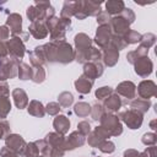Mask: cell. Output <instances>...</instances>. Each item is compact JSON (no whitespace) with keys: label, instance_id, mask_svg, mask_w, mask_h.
<instances>
[{"label":"cell","instance_id":"7bdbcfd3","mask_svg":"<svg viewBox=\"0 0 157 157\" xmlns=\"http://www.w3.org/2000/svg\"><path fill=\"white\" fill-rule=\"evenodd\" d=\"M74 16L78 20H85L87 17L86 12H85V9H83V0L75 1V13H74Z\"/></svg>","mask_w":157,"mask_h":157},{"label":"cell","instance_id":"7402d4cb","mask_svg":"<svg viewBox=\"0 0 157 157\" xmlns=\"http://www.w3.org/2000/svg\"><path fill=\"white\" fill-rule=\"evenodd\" d=\"M93 82H94V81H92V80H90L88 77L81 75V76L74 82V85H75V88H76V91H77L78 93H81V94H87V93L91 92L92 86H93Z\"/></svg>","mask_w":157,"mask_h":157},{"label":"cell","instance_id":"d590c367","mask_svg":"<svg viewBox=\"0 0 157 157\" xmlns=\"http://www.w3.org/2000/svg\"><path fill=\"white\" fill-rule=\"evenodd\" d=\"M11 110V102L9 99V97H4L0 98V119H4L9 115Z\"/></svg>","mask_w":157,"mask_h":157},{"label":"cell","instance_id":"603a6c76","mask_svg":"<svg viewBox=\"0 0 157 157\" xmlns=\"http://www.w3.org/2000/svg\"><path fill=\"white\" fill-rule=\"evenodd\" d=\"M53 126L55 129V132L65 135L69 131L70 128V120L65 115H56L53 120Z\"/></svg>","mask_w":157,"mask_h":157},{"label":"cell","instance_id":"ffe728a7","mask_svg":"<svg viewBox=\"0 0 157 157\" xmlns=\"http://www.w3.org/2000/svg\"><path fill=\"white\" fill-rule=\"evenodd\" d=\"M102 59H103V63L104 65L107 66H114L118 60H119V52L113 47V45H107L103 52H102Z\"/></svg>","mask_w":157,"mask_h":157},{"label":"cell","instance_id":"e575fe53","mask_svg":"<svg viewBox=\"0 0 157 157\" xmlns=\"http://www.w3.org/2000/svg\"><path fill=\"white\" fill-rule=\"evenodd\" d=\"M139 43H140V47H144L146 49H150L156 43V36L153 33H146V34L141 36V39H140Z\"/></svg>","mask_w":157,"mask_h":157},{"label":"cell","instance_id":"f5cc1de1","mask_svg":"<svg viewBox=\"0 0 157 157\" xmlns=\"http://www.w3.org/2000/svg\"><path fill=\"white\" fill-rule=\"evenodd\" d=\"M102 141H104V140H102V139H99L93 131H91L90 134H88V139H87V142H88V145L90 146H92V147H98L99 145H101V142Z\"/></svg>","mask_w":157,"mask_h":157},{"label":"cell","instance_id":"680465c9","mask_svg":"<svg viewBox=\"0 0 157 157\" xmlns=\"http://www.w3.org/2000/svg\"><path fill=\"white\" fill-rule=\"evenodd\" d=\"M9 56V53H7V48H6V43L5 42H0V59H4Z\"/></svg>","mask_w":157,"mask_h":157},{"label":"cell","instance_id":"db71d44e","mask_svg":"<svg viewBox=\"0 0 157 157\" xmlns=\"http://www.w3.org/2000/svg\"><path fill=\"white\" fill-rule=\"evenodd\" d=\"M0 157H25L23 155H20V153H16L13 151H11L10 148H7L6 146L2 147L0 150Z\"/></svg>","mask_w":157,"mask_h":157},{"label":"cell","instance_id":"11a10c76","mask_svg":"<svg viewBox=\"0 0 157 157\" xmlns=\"http://www.w3.org/2000/svg\"><path fill=\"white\" fill-rule=\"evenodd\" d=\"M10 37V29L6 26H0V42H7Z\"/></svg>","mask_w":157,"mask_h":157},{"label":"cell","instance_id":"d6a6232c","mask_svg":"<svg viewBox=\"0 0 157 157\" xmlns=\"http://www.w3.org/2000/svg\"><path fill=\"white\" fill-rule=\"evenodd\" d=\"M75 13V1H65L60 12V17L63 18H71Z\"/></svg>","mask_w":157,"mask_h":157},{"label":"cell","instance_id":"8992f818","mask_svg":"<svg viewBox=\"0 0 157 157\" xmlns=\"http://www.w3.org/2000/svg\"><path fill=\"white\" fill-rule=\"evenodd\" d=\"M118 118H119V120H123L128 125L129 129H132V130L139 129L144 121V114L137 110H134L131 108L120 112Z\"/></svg>","mask_w":157,"mask_h":157},{"label":"cell","instance_id":"52a82bcc","mask_svg":"<svg viewBox=\"0 0 157 157\" xmlns=\"http://www.w3.org/2000/svg\"><path fill=\"white\" fill-rule=\"evenodd\" d=\"M6 48H7V53L10 56L20 59V60L23 58L26 53L25 42L21 39L20 36H13L12 38H9V40L6 42Z\"/></svg>","mask_w":157,"mask_h":157},{"label":"cell","instance_id":"74e56055","mask_svg":"<svg viewBox=\"0 0 157 157\" xmlns=\"http://www.w3.org/2000/svg\"><path fill=\"white\" fill-rule=\"evenodd\" d=\"M109 44L113 45L118 52L121 50V49H125V48L128 47L125 39H124L121 36H117V34H113V36H112V38H110V43H109Z\"/></svg>","mask_w":157,"mask_h":157},{"label":"cell","instance_id":"4316f807","mask_svg":"<svg viewBox=\"0 0 157 157\" xmlns=\"http://www.w3.org/2000/svg\"><path fill=\"white\" fill-rule=\"evenodd\" d=\"M27 110L31 115L37 117V118H43L45 114V107L42 104V102L36 101V99L29 102V104L27 105Z\"/></svg>","mask_w":157,"mask_h":157},{"label":"cell","instance_id":"1f68e13d","mask_svg":"<svg viewBox=\"0 0 157 157\" xmlns=\"http://www.w3.org/2000/svg\"><path fill=\"white\" fill-rule=\"evenodd\" d=\"M74 113L80 118H86L91 114V105L86 102H78L74 107Z\"/></svg>","mask_w":157,"mask_h":157},{"label":"cell","instance_id":"8d00e7d4","mask_svg":"<svg viewBox=\"0 0 157 157\" xmlns=\"http://www.w3.org/2000/svg\"><path fill=\"white\" fill-rule=\"evenodd\" d=\"M141 36H142V34H140L139 32H136V31H134V29H129V31L123 36V38L125 39L126 44H135V43H139V42H140Z\"/></svg>","mask_w":157,"mask_h":157},{"label":"cell","instance_id":"3957f363","mask_svg":"<svg viewBox=\"0 0 157 157\" xmlns=\"http://www.w3.org/2000/svg\"><path fill=\"white\" fill-rule=\"evenodd\" d=\"M27 17L31 22L34 21H47L55 16V9L49 1H36L33 5L27 7Z\"/></svg>","mask_w":157,"mask_h":157},{"label":"cell","instance_id":"f907efd6","mask_svg":"<svg viewBox=\"0 0 157 157\" xmlns=\"http://www.w3.org/2000/svg\"><path fill=\"white\" fill-rule=\"evenodd\" d=\"M9 134H10V124L6 120L0 119V140L6 139Z\"/></svg>","mask_w":157,"mask_h":157},{"label":"cell","instance_id":"30bf717a","mask_svg":"<svg viewBox=\"0 0 157 157\" xmlns=\"http://www.w3.org/2000/svg\"><path fill=\"white\" fill-rule=\"evenodd\" d=\"M137 94L142 99H150L157 94V86L151 80H144L137 86Z\"/></svg>","mask_w":157,"mask_h":157},{"label":"cell","instance_id":"277c9868","mask_svg":"<svg viewBox=\"0 0 157 157\" xmlns=\"http://www.w3.org/2000/svg\"><path fill=\"white\" fill-rule=\"evenodd\" d=\"M20 64V59L12 58L10 55L4 59H0V81H6L9 78L16 77Z\"/></svg>","mask_w":157,"mask_h":157},{"label":"cell","instance_id":"e0dca14e","mask_svg":"<svg viewBox=\"0 0 157 157\" xmlns=\"http://www.w3.org/2000/svg\"><path fill=\"white\" fill-rule=\"evenodd\" d=\"M109 27L112 29V32H114L113 34H117V36H124L130 28H129V25L125 22L124 18H121L119 15L114 16L110 18V22H109Z\"/></svg>","mask_w":157,"mask_h":157},{"label":"cell","instance_id":"be15d7a7","mask_svg":"<svg viewBox=\"0 0 157 157\" xmlns=\"http://www.w3.org/2000/svg\"><path fill=\"white\" fill-rule=\"evenodd\" d=\"M2 4H5V1H0V5H2Z\"/></svg>","mask_w":157,"mask_h":157},{"label":"cell","instance_id":"ac0fdd59","mask_svg":"<svg viewBox=\"0 0 157 157\" xmlns=\"http://www.w3.org/2000/svg\"><path fill=\"white\" fill-rule=\"evenodd\" d=\"M124 104V101L120 98V96H118L117 93H112L105 101H104V112L105 113H110V114H114L115 112H118L121 105Z\"/></svg>","mask_w":157,"mask_h":157},{"label":"cell","instance_id":"f35d334b","mask_svg":"<svg viewBox=\"0 0 157 157\" xmlns=\"http://www.w3.org/2000/svg\"><path fill=\"white\" fill-rule=\"evenodd\" d=\"M45 80V70L43 66H36L33 67V76L32 81L34 83H42Z\"/></svg>","mask_w":157,"mask_h":157},{"label":"cell","instance_id":"f546056e","mask_svg":"<svg viewBox=\"0 0 157 157\" xmlns=\"http://www.w3.org/2000/svg\"><path fill=\"white\" fill-rule=\"evenodd\" d=\"M147 54H148V49H146V48H144V47H139L137 49L129 52L128 55H126V59H128V61H129L130 64L134 65L139 59H141V58H144V56H147Z\"/></svg>","mask_w":157,"mask_h":157},{"label":"cell","instance_id":"b9f144b4","mask_svg":"<svg viewBox=\"0 0 157 157\" xmlns=\"http://www.w3.org/2000/svg\"><path fill=\"white\" fill-rule=\"evenodd\" d=\"M23 156L25 157H38L39 156V150H38L36 142H29L26 145Z\"/></svg>","mask_w":157,"mask_h":157},{"label":"cell","instance_id":"83f0119b","mask_svg":"<svg viewBox=\"0 0 157 157\" xmlns=\"http://www.w3.org/2000/svg\"><path fill=\"white\" fill-rule=\"evenodd\" d=\"M101 1H92V0H83V9L86 16H97L101 12Z\"/></svg>","mask_w":157,"mask_h":157},{"label":"cell","instance_id":"9c48e42d","mask_svg":"<svg viewBox=\"0 0 157 157\" xmlns=\"http://www.w3.org/2000/svg\"><path fill=\"white\" fill-rule=\"evenodd\" d=\"M26 145H27V142L18 134H9L5 139V146L7 148H10L11 151L20 153V155H23Z\"/></svg>","mask_w":157,"mask_h":157},{"label":"cell","instance_id":"6da1fadb","mask_svg":"<svg viewBox=\"0 0 157 157\" xmlns=\"http://www.w3.org/2000/svg\"><path fill=\"white\" fill-rule=\"evenodd\" d=\"M47 63H60L69 64L75 58V52L72 47L66 40H50L43 45Z\"/></svg>","mask_w":157,"mask_h":157},{"label":"cell","instance_id":"ba28073f","mask_svg":"<svg viewBox=\"0 0 157 157\" xmlns=\"http://www.w3.org/2000/svg\"><path fill=\"white\" fill-rule=\"evenodd\" d=\"M112 36H113V32H112L109 25L98 26L96 36H94V43L98 45V48L104 49L107 45H109Z\"/></svg>","mask_w":157,"mask_h":157},{"label":"cell","instance_id":"4fadbf2b","mask_svg":"<svg viewBox=\"0 0 157 157\" xmlns=\"http://www.w3.org/2000/svg\"><path fill=\"white\" fill-rule=\"evenodd\" d=\"M103 74V65L101 61H96V63H85L83 64V76L88 77L90 80L94 81L96 78H98L101 75Z\"/></svg>","mask_w":157,"mask_h":157},{"label":"cell","instance_id":"836d02e7","mask_svg":"<svg viewBox=\"0 0 157 157\" xmlns=\"http://www.w3.org/2000/svg\"><path fill=\"white\" fill-rule=\"evenodd\" d=\"M58 103L60 104V107H64V108H67L70 107L72 103H74V96L67 92V91H64L59 94L58 97Z\"/></svg>","mask_w":157,"mask_h":157},{"label":"cell","instance_id":"5b68a950","mask_svg":"<svg viewBox=\"0 0 157 157\" xmlns=\"http://www.w3.org/2000/svg\"><path fill=\"white\" fill-rule=\"evenodd\" d=\"M101 126L107 129L112 136H119L123 132V125L121 121L119 120L118 115L110 114V113H104L102 118L99 119Z\"/></svg>","mask_w":157,"mask_h":157},{"label":"cell","instance_id":"ee69618b","mask_svg":"<svg viewBox=\"0 0 157 157\" xmlns=\"http://www.w3.org/2000/svg\"><path fill=\"white\" fill-rule=\"evenodd\" d=\"M119 16H120L121 18H124L125 22H126L129 26L135 21V13H134V11H132L131 9H129V7H128V9L125 7V9L119 13Z\"/></svg>","mask_w":157,"mask_h":157},{"label":"cell","instance_id":"60d3db41","mask_svg":"<svg viewBox=\"0 0 157 157\" xmlns=\"http://www.w3.org/2000/svg\"><path fill=\"white\" fill-rule=\"evenodd\" d=\"M104 113H105L104 112V107L101 103H96V104H93V107H91V117L96 121L99 120Z\"/></svg>","mask_w":157,"mask_h":157},{"label":"cell","instance_id":"8fae6325","mask_svg":"<svg viewBox=\"0 0 157 157\" xmlns=\"http://www.w3.org/2000/svg\"><path fill=\"white\" fill-rule=\"evenodd\" d=\"M134 70L135 72L141 76V77H147L152 74L153 71V63L148 56H144L141 59H139L135 64H134Z\"/></svg>","mask_w":157,"mask_h":157},{"label":"cell","instance_id":"681fc988","mask_svg":"<svg viewBox=\"0 0 157 157\" xmlns=\"http://www.w3.org/2000/svg\"><path fill=\"white\" fill-rule=\"evenodd\" d=\"M93 132L99 137V139H102V140H108V137H110L112 135L109 134V131L107 130V129H104L103 126H96L94 129H93Z\"/></svg>","mask_w":157,"mask_h":157},{"label":"cell","instance_id":"f6af8a7d","mask_svg":"<svg viewBox=\"0 0 157 157\" xmlns=\"http://www.w3.org/2000/svg\"><path fill=\"white\" fill-rule=\"evenodd\" d=\"M97 148H99V151L103 153H112L115 150V145H114V142H112L109 140H104L101 142V145Z\"/></svg>","mask_w":157,"mask_h":157},{"label":"cell","instance_id":"d6986e66","mask_svg":"<svg viewBox=\"0 0 157 157\" xmlns=\"http://www.w3.org/2000/svg\"><path fill=\"white\" fill-rule=\"evenodd\" d=\"M28 56H29V61H31L33 67L43 66L47 63V56H45V52H44L43 45L36 47L33 50L28 52Z\"/></svg>","mask_w":157,"mask_h":157},{"label":"cell","instance_id":"6f0895ef","mask_svg":"<svg viewBox=\"0 0 157 157\" xmlns=\"http://www.w3.org/2000/svg\"><path fill=\"white\" fill-rule=\"evenodd\" d=\"M144 152H145V155L147 157H157V147H156V145L148 146Z\"/></svg>","mask_w":157,"mask_h":157},{"label":"cell","instance_id":"f1b7e54d","mask_svg":"<svg viewBox=\"0 0 157 157\" xmlns=\"http://www.w3.org/2000/svg\"><path fill=\"white\" fill-rule=\"evenodd\" d=\"M151 107L150 99H142V98H134L130 102V108L134 110H137L140 113H146Z\"/></svg>","mask_w":157,"mask_h":157},{"label":"cell","instance_id":"d4e9b609","mask_svg":"<svg viewBox=\"0 0 157 157\" xmlns=\"http://www.w3.org/2000/svg\"><path fill=\"white\" fill-rule=\"evenodd\" d=\"M44 141L50 145L52 147H56V148H63L64 150V141H65V137L64 135L61 134H58V132H49L47 134V136L44 137ZM65 151V150H64ZM66 152V151H65Z\"/></svg>","mask_w":157,"mask_h":157},{"label":"cell","instance_id":"9f6ffc18","mask_svg":"<svg viewBox=\"0 0 157 157\" xmlns=\"http://www.w3.org/2000/svg\"><path fill=\"white\" fill-rule=\"evenodd\" d=\"M9 85L6 81H0V98H4V97H9Z\"/></svg>","mask_w":157,"mask_h":157},{"label":"cell","instance_id":"c3c4849f","mask_svg":"<svg viewBox=\"0 0 157 157\" xmlns=\"http://www.w3.org/2000/svg\"><path fill=\"white\" fill-rule=\"evenodd\" d=\"M77 131L81 132L83 136H87L91 132V124L86 120H82L77 124Z\"/></svg>","mask_w":157,"mask_h":157},{"label":"cell","instance_id":"816d5d0a","mask_svg":"<svg viewBox=\"0 0 157 157\" xmlns=\"http://www.w3.org/2000/svg\"><path fill=\"white\" fill-rule=\"evenodd\" d=\"M97 23L99 25V26H102V25H109V22H110V15H108L105 11H101L97 16Z\"/></svg>","mask_w":157,"mask_h":157},{"label":"cell","instance_id":"e7e4bbea","mask_svg":"<svg viewBox=\"0 0 157 157\" xmlns=\"http://www.w3.org/2000/svg\"><path fill=\"white\" fill-rule=\"evenodd\" d=\"M38 157H44V156H38Z\"/></svg>","mask_w":157,"mask_h":157},{"label":"cell","instance_id":"7a4b0ae2","mask_svg":"<svg viewBox=\"0 0 157 157\" xmlns=\"http://www.w3.org/2000/svg\"><path fill=\"white\" fill-rule=\"evenodd\" d=\"M50 40H65L66 31L71 27V18H63L53 16L45 21Z\"/></svg>","mask_w":157,"mask_h":157},{"label":"cell","instance_id":"6125c7cd","mask_svg":"<svg viewBox=\"0 0 157 157\" xmlns=\"http://www.w3.org/2000/svg\"><path fill=\"white\" fill-rule=\"evenodd\" d=\"M139 157H147V156L145 155V152H141V153L139 155Z\"/></svg>","mask_w":157,"mask_h":157},{"label":"cell","instance_id":"4dcf8cb0","mask_svg":"<svg viewBox=\"0 0 157 157\" xmlns=\"http://www.w3.org/2000/svg\"><path fill=\"white\" fill-rule=\"evenodd\" d=\"M17 76L20 80H32V76H33V67L29 66L28 64L26 63H21L20 66H18V72H17Z\"/></svg>","mask_w":157,"mask_h":157},{"label":"cell","instance_id":"94428289","mask_svg":"<svg viewBox=\"0 0 157 157\" xmlns=\"http://www.w3.org/2000/svg\"><path fill=\"white\" fill-rule=\"evenodd\" d=\"M156 124H157V119H153L151 123H150V126L152 130H156Z\"/></svg>","mask_w":157,"mask_h":157},{"label":"cell","instance_id":"5bb4252c","mask_svg":"<svg viewBox=\"0 0 157 157\" xmlns=\"http://www.w3.org/2000/svg\"><path fill=\"white\" fill-rule=\"evenodd\" d=\"M85 136L78 132V131H72L67 137H65L64 141V150L65 151H71L77 147H81L85 144Z\"/></svg>","mask_w":157,"mask_h":157},{"label":"cell","instance_id":"7dc6e473","mask_svg":"<svg viewBox=\"0 0 157 157\" xmlns=\"http://www.w3.org/2000/svg\"><path fill=\"white\" fill-rule=\"evenodd\" d=\"M141 141H142V144L146 145V146H153V145H156L157 136H156L155 132H146V134L142 136Z\"/></svg>","mask_w":157,"mask_h":157},{"label":"cell","instance_id":"7c38bea8","mask_svg":"<svg viewBox=\"0 0 157 157\" xmlns=\"http://www.w3.org/2000/svg\"><path fill=\"white\" fill-rule=\"evenodd\" d=\"M115 93L126 99H134L136 97V86L131 81H123L117 86Z\"/></svg>","mask_w":157,"mask_h":157},{"label":"cell","instance_id":"2e32d148","mask_svg":"<svg viewBox=\"0 0 157 157\" xmlns=\"http://www.w3.org/2000/svg\"><path fill=\"white\" fill-rule=\"evenodd\" d=\"M28 33L32 34V37L36 38V39H43V38H45L49 34L45 21H34V22H31V25L28 27Z\"/></svg>","mask_w":157,"mask_h":157},{"label":"cell","instance_id":"91938a15","mask_svg":"<svg viewBox=\"0 0 157 157\" xmlns=\"http://www.w3.org/2000/svg\"><path fill=\"white\" fill-rule=\"evenodd\" d=\"M139 155H140V152H137L134 148H129L124 152V157H139Z\"/></svg>","mask_w":157,"mask_h":157},{"label":"cell","instance_id":"484cf974","mask_svg":"<svg viewBox=\"0 0 157 157\" xmlns=\"http://www.w3.org/2000/svg\"><path fill=\"white\" fill-rule=\"evenodd\" d=\"M125 9V4L121 0H108L105 2V12L108 15H119Z\"/></svg>","mask_w":157,"mask_h":157},{"label":"cell","instance_id":"9a60e30c","mask_svg":"<svg viewBox=\"0 0 157 157\" xmlns=\"http://www.w3.org/2000/svg\"><path fill=\"white\" fill-rule=\"evenodd\" d=\"M9 29H10V33L13 36H20L22 33V17L21 15L13 12V13H10L7 16V20H6V25H5Z\"/></svg>","mask_w":157,"mask_h":157},{"label":"cell","instance_id":"ab89813d","mask_svg":"<svg viewBox=\"0 0 157 157\" xmlns=\"http://www.w3.org/2000/svg\"><path fill=\"white\" fill-rule=\"evenodd\" d=\"M113 88L109 87V86H103V87H99L97 91H96V97L98 98V101H105L112 93H113Z\"/></svg>","mask_w":157,"mask_h":157},{"label":"cell","instance_id":"bcb514c9","mask_svg":"<svg viewBox=\"0 0 157 157\" xmlns=\"http://www.w3.org/2000/svg\"><path fill=\"white\" fill-rule=\"evenodd\" d=\"M60 109H61V107L58 102H49L45 107V113H48L49 115H58Z\"/></svg>","mask_w":157,"mask_h":157},{"label":"cell","instance_id":"cb8c5ba5","mask_svg":"<svg viewBox=\"0 0 157 157\" xmlns=\"http://www.w3.org/2000/svg\"><path fill=\"white\" fill-rule=\"evenodd\" d=\"M12 98L18 109H23L28 105V96L22 88H15L12 91Z\"/></svg>","mask_w":157,"mask_h":157},{"label":"cell","instance_id":"44dd1931","mask_svg":"<svg viewBox=\"0 0 157 157\" xmlns=\"http://www.w3.org/2000/svg\"><path fill=\"white\" fill-rule=\"evenodd\" d=\"M75 42V52H85L90 47H92V39L86 33H77L74 38Z\"/></svg>","mask_w":157,"mask_h":157}]
</instances>
